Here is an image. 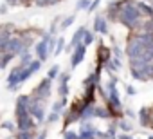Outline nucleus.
Listing matches in <instances>:
<instances>
[{
	"label": "nucleus",
	"mask_w": 153,
	"mask_h": 139,
	"mask_svg": "<svg viewBox=\"0 0 153 139\" xmlns=\"http://www.w3.org/2000/svg\"><path fill=\"white\" fill-rule=\"evenodd\" d=\"M18 139H31V132L29 130H22L20 135H18Z\"/></svg>",
	"instance_id": "1"
}]
</instances>
